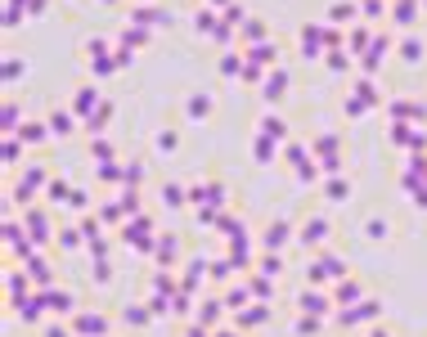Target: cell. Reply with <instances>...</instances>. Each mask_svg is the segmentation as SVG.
Returning a JSON list of instances; mask_svg holds the SVG:
<instances>
[{"instance_id": "obj_1", "label": "cell", "mask_w": 427, "mask_h": 337, "mask_svg": "<svg viewBox=\"0 0 427 337\" xmlns=\"http://www.w3.org/2000/svg\"><path fill=\"white\" fill-rule=\"evenodd\" d=\"M306 243H319V238H324V220H310V225H306Z\"/></svg>"}, {"instance_id": "obj_2", "label": "cell", "mask_w": 427, "mask_h": 337, "mask_svg": "<svg viewBox=\"0 0 427 337\" xmlns=\"http://www.w3.org/2000/svg\"><path fill=\"white\" fill-rule=\"evenodd\" d=\"M283 238H288V225H270V234H265V243H270V247H274V243H283Z\"/></svg>"}, {"instance_id": "obj_3", "label": "cell", "mask_w": 427, "mask_h": 337, "mask_svg": "<svg viewBox=\"0 0 427 337\" xmlns=\"http://www.w3.org/2000/svg\"><path fill=\"white\" fill-rule=\"evenodd\" d=\"M279 90H283V72H274V77H270V86H265V95H270V99H274V95H279Z\"/></svg>"}, {"instance_id": "obj_4", "label": "cell", "mask_w": 427, "mask_h": 337, "mask_svg": "<svg viewBox=\"0 0 427 337\" xmlns=\"http://www.w3.org/2000/svg\"><path fill=\"white\" fill-rule=\"evenodd\" d=\"M301 306H306V310H324V297H310V292H306V297H301Z\"/></svg>"}]
</instances>
